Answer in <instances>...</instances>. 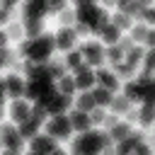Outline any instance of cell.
<instances>
[{
    "label": "cell",
    "mask_w": 155,
    "mask_h": 155,
    "mask_svg": "<svg viewBox=\"0 0 155 155\" xmlns=\"http://www.w3.org/2000/svg\"><path fill=\"white\" fill-rule=\"evenodd\" d=\"M119 7H121V12H124V15H128V17H131V15H140L145 5H143V2H126V0H121V2H119Z\"/></svg>",
    "instance_id": "25"
},
{
    "label": "cell",
    "mask_w": 155,
    "mask_h": 155,
    "mask_svg": "<svg viewBox=\"0 0 155 155\" xmlns=\"http://www.w3.org/2000/svg\"><path fill=\"white\" fill-rule=\"evenodd\" d=\"M2 65H12L15 68V56L10 48H2Z\"/></svg>",
    "instance_id": "39"
},
{
    "label": "cell",
    "mask_w": 155,
    "mask_h": 155,
    "mask_svg": "<svg viewBox=\"0 0 155 155\" xmlns=\"http://www.w3.org/2000/svg\"><path fill=\"white\" fill-rule=\"evenodd\" d=\"M80 51L87 56V65H102V61H104V51H102V46H99L97 41H87V44H82Z\"/></svg>",
    "instance_id": "5"
},
{
    "label": "cell",
    "mask_w": 155,
    "mask_h": 155,
    "mask_svg": "<svg viewBox=\"0 0 155 155\" xmlns=\"http://www.w3.org/2000/svg\"><path fill=\"white\" fill-rule=\"evenodd\" d=\"M94 78L102 82V87H107V90H111V92H114V90H119V78H116L111 70H104V68H99Z\"/></svg>",
    "instance_id": "15"
},
{
    "label": "cell",
    "mask_w": 155,
    "mask_h": 155,
    "mask_svg": "<svg viewBox=\"0 0 155 155\" xmlns=\"http://www.w3.org/2000/svg\"><path fill=\"white\" fill-rule=\"evenodd\" d=\"M116 46H119V48L126 53L128 48H133V46H136V41H133V39H119V44H116Z\"/></svg>",
    "instance_id": "41"
},
{
    "label": "cell",
    "mask_w": 155,
    "mask_h": 155,
    "mask_svg": "<svg viewBox=\"0 0 155 155\" xmlns=\"http://www.w3.org/2000/svg\"><path fill=\"white\" fill-rule=\"evenodd\" d=\"M46 12H48V5H46L44 0H31V2H27L24 10H22L24 19H41Z\"/></svg>",
    "instance_id": "8"
},
{
    "label": "cell",
    "mask_w": 155,
    "mask_h": 155,
    "mask_svg": "<svg viewBox=\"0 0 155 155\" xmlns=\"http://www.w3.org/2000/svg\"><path fill=\"white\" fill-rule=\"evenodd\" d=\"M75 39H78L75 29H73V27H65V29H61V31L56 34V46L63 48V51H70L73 44H75Z\"/></svg>",
    "instance_id": "10"
},
{
    "label": "cell",
    "mask_w": 155,
    "mask_h": 155,
    "mask_svg": "<svg viewBox=\"0 0 155 155\" xmlns=\"http://www.w3.org/2000/svg\"><path fill=\"white\" fill-rule=\"evenodd\" d=\"M99 36H102L107 44H111V46H114V44H119V39H121V31H119V29H116V27L109 22V24H107V27L99 31Z\"/></svg>",
    "instance_id": "19"
},
{
    "label": "cell",
    "mask_w": 155,
    "mask_h": 155,
    "mask_svg": "<svg viewBox=\"0 0 155 155\" xmlns=\"http://www.w3.org/2000/svg\"><path fill=\"white\" fill-rule=\"evenodd\" d=\"M143 56H145V51H143L140 46H133V48H128V51L124 53V58H126V65H131V68H136V65L143 61Z\"/></svg>",
    "instance_id": "20"
},
{
    "label": "cell",
    "mask_w": 155,
    "mask_h": 155,
    "mask_svg": "<svg viewBox=\"0 0 155 155\" xmlns=\"http://www.w3.org/2000/svg\"><path fill=\"white\" fill-rule=\"evenodd\" d=\"M124 97H126L128 102H140V85H136V82H126V87H124Z\"/></svg>",
    "instance_id": "26"
},
{
    "label": "cell",
    "mask_w": 155,
    "mask_h": 155,
    "mask_svg": "<svg viewBox=\"0 0 155 155\" xmlns=\"http://www.w3.org/2000/svg\"><path fill=\"white\" fill-rule=\"evenodd\" d=\"M24 90H27V85L22 82V78H19L17 73H10V75L5 78V92H7L10 97H19Z\"/></svg>",
    "instance_id": "11"
},
{
    "label": "cell",
    "mask_w": 155,
    "mask_h": 155,
    "mask_svg": "<svg viewBox=\"0 0 155 155\" xmlns=\"http://www.w3.org/2000/svg\"><path fill=\"white\" fill-rule=\"evenodd\" d=\"M31 150L34 153H53L56 150V143L48 136H34L31 138Z\"/></svg>",
    "instance_id": "14"
},
{
    "label": "cell",
    "mask_w": 155,
    "mask_h": 155,
    "mask_svg": "<svg viewBox=\"0 0 155 155\" xmlns=\"http://www.w3.org/2000/svg\"><path fill=\"white\" fill-rule=\"evenodd\" d=\"M109 104H111V109H114L116 114H119V111H121V114H126V111L131 109V102H128L126 97H111V102H109Z\"/></svg>",
    "instance_id": "29"
},
{
    "label": "cell",
    "mask_w": 155,
    "mask_h": 155,
    "mask_svg": "<svg viewBox=\"0 0 155 155\" xmlns=\"http://www.w3.org/2000/svg\"><path fill=\"white\" fill-rule=\"evenodd\" d=\"M56 46V34H41L36 39H29V41H22L19 44V53H24L27 58L36 61V63H44L51 51Z\"/></svg>",
    "instance_id": "1"
},
{
    "label": "cell",
    "mask_w": 155,
    "mask_h": 155,
    "mask_svg": "<svg viewBox=\"0 0 155 155\" xmlns=\"http://www.w3.org/2000/svg\"><path fill=\"white\" fill-rule=\"evenodd\" d=\"M29 114H31V109H29L27 102H22V99H15V102H12V107H10V116H12V121L22 124V121L29 119Z\"/></svg>",
    "instance_id": "12"
},
{
    "label": "cell",
    "mask_w": 155,
    "mask_h": 155,
    "mask_svg": "<svg viewBox=\"0 0 155 155\" xmlns=\"http://www.w3.org/2000/svg\"><path fill=\"white\" fill-rule=\"evenodd\" d=\"M22 24H24V31H27V36H31V39L41 36L44 19H22Z\"/></svg>",
    "instance_id": "17"
},
{
    "label": "cell",
    "mask_w": 155,
    "mask_h": 155,
    "mask_svg": "<svg viewBox=\"0 0 155 155\" xmlns=\"http://www.w3.org/2000/svg\"><path fill=\"white\" fill-rule=\"evenodd\" d=\"M2 140L5 145L10 148V153H17L22 148V133L15 128V126H2Z\"/></svg>",
    "instance_id": "9"
},
{
    "label": "cell",
    "mask_w": 155,
    "mask_h": 155,
    "mask_svg": "<svg viewBox=\"0 0 155 155\" xmlns=\"http://www.w3.org/2000/svg\"><path fill=\"white\" fill-rule=\"evenodd\" d=\"M73 29H75V34H87V31H90V27H87V24H80V22H75Z\"/></svg>",
    "instance_id": "45"
},
{
    "label": "cell",
    "mask_w": 155,
    "mask_h": 155,
    "mask_svg": "<svg viewBox=\"0 0 155 155\" xmlns=\"http://www.w3.org/2000/svg\"><path fill=\"white\" fill-rule=\"evenodd\" d=\"M65 65L73 68V70H85V68H90L87 63H82V53H80V51H70V53L65 56Z\"/></svg>",
    "instance_id": "21"
},
{
    "label": "cell",
    "mask_w": 155,
    "mask_h": 155,
    "mask_svg": "<svg viewBox=\"0 0 155 155\" xmlns=\"http://www.w3.org/2000/svg\"><path fill=\"white\" fill-rule=\"evenodd\" d=\"M70 148H73L75 153H97V150L104 148V145H102V133H99V131H85V136L78 138V140H73Z\"/></svg>",
    "instance_id": "2"
},
{
    "label": "cell",
    "mask_w": 155,
    "mask_h": 155,
    "mask_svg": "<svg viewBox=\"0 0 155 155\" xmlns=\"http://www.w3.org/2000/svg\"><path fill=\"white\" fill-rule=\"evenodd\" d=\"M138 121H140L143 126H150V124H153V104H145V107L138 111Z\"/></svg>",
    "instance_id": "32"
},
{
    "label": "cell",
    "mask_w": 155,
    "mask_h": 155,
    "mask_svg": "<svg viewBox=\"0 0 155 155\" xmlns=\"http://www.w3.org/2000/svg\"><path fill=\"white\" fill-rule=\"evenodd\" d=\"M70 102H73V97L70 94H63V92H56L51 99H48V104H46V109L56 116V114H63L68 107H70Z\"/></svg>",
    "instance_id": "7"
},
{
    "label": "cell",
    "mask_w": 155,
    "mask_h": 155,
    "mask_svg": "<svg viewBox=\"0 0 155 155\" xmlns=\"http://www.w3.org/2000/svg\"><path fill=\"white\" fill-rule=\"evenodd\" d=\"M36 128H39V124H36L31 116H29L27 121H22V124H19V133H22V138H29V140L36 136Z\"/></svg>",
    "instance_id": "22"
},
{
    "label": "cell",
    "mask_w": 155,
    "mask_h": 155,
    "mask_svg": "<svg viewBox=\"0 0 155 155\" xmlns=\"http://www.w3.org/2000/svg\"><path fill=\"white\" fill-rule=\"evenodd\" d=\"M140 15H143V19H145L148 24H150V22H155V12H153L150 7H143V12H140Z\"/></svg>",
    "instance_id": "43"
},
{
    "label": "cell",
    "mask_w": 155,
    "mask_h": 155,
    "mask_svg": "<svg viewBox=\"0 0 155 155\" xmlns=\"http://www.w3.org/2000/svg\"><path fill=\"white\" fill-rule=\"evenodd\" d=\"M94 73L90 70V68H85V70H78V75H75V87H80V90H87V87H92L94 85Z\"/></svg>",
    "instance_id": "16"
},
{
    "label": "cell",
    "mask_w": 155,
    "mask_h": 155,
    "mask_svg": "<svg viewBox=\"0 0 155 155\" xmlns=\"http://www.w3.org/2000/svg\"><path fill=\"white\" fill-rule=\"evenodd\" d=\"M46 111H48V109H46V104L36 102V104L31 107V119H34L36 124H41V121H44V116H46Z\"/></svg>",
    "instance_id": "34"
},
{
    "label": "cell",
    "mask_w": 155,
    "mask_h": 155,
    "mask_svg": "<svg viewBox=\"0 0 155 155\" xmlns=\"http://www.w3.org/2000/svg\"><path fill=\"white\" fill-rule=\"evenodd\" d=\"M70 119L63 116V114H56L48 124H46V131L48 136H58V138H70Z\"/></svg>",
    "instance_id": "4"
},
{
    "label": "cell",
    "mask_w": 155,
    "mask_h": 155,
    "mask_svg": "<svg viewBox=\"0 0 155 155\" xmlns=\"http://www.w3.org/2000/svg\"><path fill=\"white\" fill-rule=\"evenodd\" d=\"M24 34H27V31H24V24H22V22H12V24L7 27V36H10V39H17V41H19Z\"/></svg>",
    "instance_id": "30"
},
{
    "label": "cell",
    "mask_w": 155,
    "mask_h": 155,
    "mask_svg": "<svg viewBox=\"0 0 155 155\" xmlns=\"http://www.w3.org/2000/svg\"><path fill=\"white\" fill-rule=\"evenodd\" d=\"M90 114L87 111H80V109H73L70 111V126L73 128H78V131H87L90 128Z\"/></svg>",
    "instance_id": "13"
},
{
    "label": "cell",
    "mask_w": 155,
    "mask_h": 155,
    "mask_svg": "<svg viewBox=\"0 0 155 155\" xmlns=\"http://www.w3.org/2000/svg\"><path fill=\"white\" fill-rule=\"evenodd\" d=\"M107 128H111L114 124H119V119H116V114H104V121H102Z\"/></svg>",
    "instance_id": "42"
},
{
    "label": "cell",
    "mask_w": 155,
    "mask_h": 155,
    "mask_svg": "<svg viewBox=\"0 0 155 155\" xmlns=\"http://www.w3.org/2000/svg\"><path fill=\"white\" fill-rule=\"evenodd\" d=\"M143 58H145V68H150V70H153V65H155V53H153V51H148Z\"/></svg>",
    "instance_id": "44"
},
{
    "label": "cell",
    "mask_w": 155,
    "mask_h": 155,
    "mask_svg": "<svg viewBox=\"0 0 155 155\" xmlns=\"http://www.w3.org/2000/svg\"><path fill=\"white\" fill-rule=\"evenodd\" d=\"M99 12H102V7L92 5V2H80L78 10H75V19H78L80 24H87V27L92 29L94 22H97V15H99Z\"/></svg>",
    "instance_id": "3"
},
{
    "label": "cell",
    "mask_w": 155,
    "mask_h": 155,
    "mask_svg": "<svg viewBox=\"0 0 155 155\" xmlns=\"http://www.w3.org/2000/svg\"><path fill=\"white\" fill-rule=\"evenodd\" d=\"M148 31H150V29H148L145 24H133V27H131V36H133L136 41H140V39L145 41V36H148Z\"/></svg>",
    "instance_id": "35"
},
{
    "label": "cell",
    "mask_w": 155,
    "mask_h": 155,
    "mask_svg": "<svg viewBox=\"0 0 155 155\" xmlns=\"http://www.w3.org/2000/svg\"><path fill=\"white\" fill-rule=\"evenodd\" d=\"M24 73H27L31 80H51V75H48V68H46L44 63H36V61H31V58H27V61H24Z\"/></svg>",
    "instance_id": "6"
},
{
    "label": "cell",
    "mask_w": 155,
    "mask_h": 155,
    "mask_svg": "<svg viewBox=\"0 0 155 155\" xmlns=\"http://www.w3.org/2000/svg\"><path fill=\"white\" fill-rule=\"evenodd\" d=\"M92 97H94V104H97V107H104V104L111 102V90H107V87H97V90L92 92Z\"/></svg>",
    "instance_id": "23"
},
{
    "label": "cell",
    "mask_w": 155,
    "mask_h": 155,
    "mask_svg": "<svg viewBox=\"0 0 155 155\" xmlns=\"http://www.w3.org/2000/svg\"><path fill=\"white\" fill-rule=\"evenodd\" d=\"M58 19H61L63 24H73V22H75V12H73L70 7H65V10L61 12V17H58Z\"/></svg>",
    "instance_id": "37"
},
{
    "label": "cell",
    "mask_w": 155,
    "mask_h": 155,
    "mask_svg": "<svg viewBox=\"0 0 155 155\" xmlns=\"http://www.w3.org/2000/svg\"><path fill=\"white\" fill-rule=\"evenodd\" d=\"M114 68H116V75H121V78H131V75L136 73V68H131V65H126V63H116Z\"/></svg>",
    "instance_id": "36"
},
{
    "label": "cell",
    "mask_w": 155,
    "mask_h": 155,
    "mask_svg": "<svg viewBox=\"0 0 155 155\" xmlns=\"http://www.w3.org/2000/svg\"><path fill=\"white\" fill-rule=\"evenodd\" d=\"M46 68H48V75H51V78H58V80H61V78H65V68H68V65L61 63V61H51Z\"/></svg>",
    "instance_id": "28"
},
{
    "label": "cell",
    "mask_w": 155,
    "mask_h": 155,
    "mask_svg": "<svg viewBox=\"0 0 155 155\" xmlns=\"http://www.w3.org/2000/svg\"><path fill=\"white\" fill-rule=\"evenodd\" d=\"M90 121H94V124H102V121H104V111L94 107V109L90 111Z\"/></svg>",
    "instance_id": "40"
},
{
    "label": "cell",
    "mask_w": 155,
    "mask_h": 155,
    "mask_svg": "<svg viewBox=\"0 0 155 155\" xmlns=\"http://www.w3.org/2000/svg\"><path fill=\"white\" fill-rule=\"evenodd\" d=\"M65 10V2L63 0H53L51 5H48V12H53V15H58V12H63Z\"/></svg>",
    "instance_id": "38"
},
{
    "label": "cell",
    "mask_w": 155,
    "mask_h": 155,
    "mask_svg": "<svg viewBox=\"0 0 155 155\" xmlns=\"http://www.w3.org/2000/svg\"><path fill=\"white\" fill-rule=\"evenodd\" d=\"M97 104H94V97H92V92H82L80 97H78V109L80 111H92Z\"/></svg>",
    "instance_id": "24"
},
{
    "label": "cell",
    "mask_w": 155,
    "mask_h": 155,
    "mask_svg": "<svg viewBox=\"0 0 155 155\" xmlns=\"http://www.w3.org/2000/svg\"><path fill=\"white\" fill-rule=\"evenodd\" d=\"M58 90H61L63 94H73V92H75V78H68V75L61 78V80H58Z\"/></svg>",
    "instance_id": "31"
},
{
    "label": "cell",
    "mask_w": 155,
    "mask_h": 155,
    "mask_svg": "<svg viewBox=\"0 0 155 155\" xmlns=\"http://www.w3.org/2000/svg\"><path fill=\"white\" fill-rule=\"evenodd\" d=\"M111 19H114L111 24H114V27H116L119 31H121V29H131V27H133V22H131V17H128V15H124V12H116V15L111 17Z\"/></svg>",
    "instance_id": "27"
},
{
    "label": "cell",
    "mask_w": 155,
    "mask_h": 155,
    "mask_svg": "<svg viewBox=\"0 0 155 155\" xmlns=\"http://www.w3.org/2000/svg\"><path fill=\"white\" fill-rule=\"evenodd\" d=\"M145 44H148V46H153V44H155V31H148V36H145Z\"/></svg>",
    "instance_id": "46"
},
{
    "label": "cell",
    "mask_w": 155,
    "mask_h": 155,
    "mask_svg": "<svg viewBox=\"0 0 155 155\" xmlns=\"http://www.w3.org/2000/svg\"><path fill=\"white\" fill-rule=\"evenodd\" d=\"M109 136H111V140H124V138H128L131 136V124H114L111 128H109Z\"/></svg>",
    "instance_id": "18"
},
{
    "label": "cell",
    "mask_w": 155,
    "mask_h": 155,
    "mask_svg": "<svg viewBox=\"0 0 155 155\" xmlns=\"http://www.w3.org/2000/svg\"><path fill=\"white\" fill-rule=\"evenodd\" d=\"M107 56H109V61H111V65H116V63H124V51L114 44V46H109V51H107Z\"/></svg>",
    "instance_id": "33"
}]
</instances>
